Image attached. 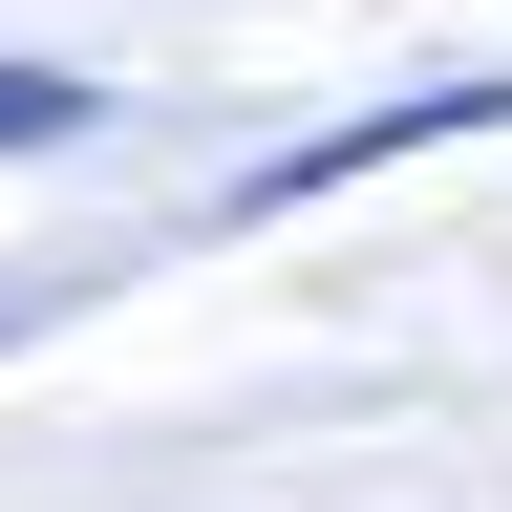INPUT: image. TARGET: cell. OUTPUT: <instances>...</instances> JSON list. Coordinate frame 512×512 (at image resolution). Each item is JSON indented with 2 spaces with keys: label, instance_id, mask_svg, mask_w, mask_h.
I'll use <instances>...</instances> for the list:
<instances>
[{
  "label": "cell",
  "instance_id": "1",
  "mask_svg": "<svg viewBox=\"0 0 512 512\" xmlns=\"http://www.w3.org/2000/svg\"><path fill=\"white\" fill-rule=\"evenodd\" d=\"M64 128H86V86L64 64H0V150H64Z\"/></svg>",
  "mask_w": 512,
  "mask_h": 512
}]
</instances>
